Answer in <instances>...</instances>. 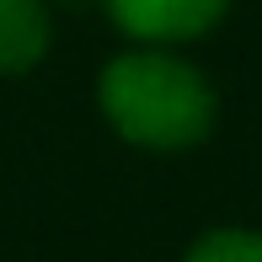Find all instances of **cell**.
Instances as JSON below:
<instances>
[{"instance_id": "cell-3", "label": "cell", "mask_w": 262, "mask_h": 262, "mask_svg": "<svg viewBox=\"0 0 262 262\" xmlns=\"http://www.w3.org/2000/svg\"><path fill=\"white\" fill-rule=\"evenodd\" d=\"M54 43L49 0H0V75H27Z\"/></svg>"}, {"instance_id": "cell-1", "label": "cell", "mask_w": 262, "mask_h": 262, "mask_svg": "<svg viewBox=\"0 0 262 262\" xmlns=\"http://www.w3.org/2000/svg\"><path fill=\"white\" fill-rule=\"evenodd\" d=\"M97 102L107 123L139 150H193L214 128V86L198 64L166 54L161 43L107 59Z\"/></svg>"}, {"instance_id": "cell-2", "label": "cell", "mask_w": 262, "mask_h": 262, "mask_svg": "<svg viewBox=\"0 0 262 262\" xmlns=\"http://www.w3.org/2000/svg\"><path fill=\"white\" fill-rule=\"evenodd\" d=\"M230 0H107V16L139 43H187L204 38Z\"/></svg>"}, {"instance_id": "cell-4", "label": "cell", "mask_w": 262, "mask_h": 262, "mask_svg": "<svg viewBox=\"0 0 262 262\" xmlns=\"http://www.w3.org/2000/svg\"><path fill=\"white\" fill-rule=\"evenodd\" d=\"M187 262H262V235L257 230H204L193 246H187Z\"/></svg>"}]
</instances>
